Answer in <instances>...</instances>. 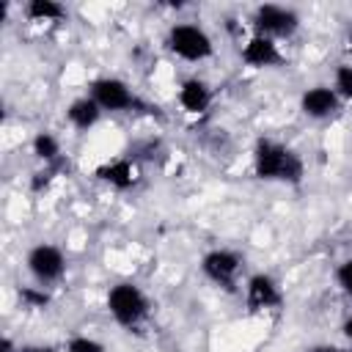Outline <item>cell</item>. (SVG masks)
<instances>
[{"label":"cell","instance_id":"3957f363","mask_svg":"<svg viewBox=\"0 0 352 352\" xmlns=\"http://www.w3.org/2000/svg\"><path fill=\"white\" fill-rule=\"evenodd\" d=\"M165 47L184 63H204L214 58V38L198 22H173L165 33Z\"/></svg>","mask_w":352,"mask_h":352},{"label":"cell","instance_id":"44dd1931","mask_svg":"<svg viewBox=\"0 0 352 352\" xmlns=\"http://www.w3.org/2000/svg\"><path fill=\"white\" fill-rule=\"evenodd\" d=\"M19 352H58L52 344H19Z\"/></svg>","mask_w":352,"mask_h":352},{"label":"cell","instance_id":"ffe728a7","mask_svg":"<svg viewBox=\"0 0 352 352\" xmlns=\"http://www.w3.org/2000/svg\"><path fill=\"white\" fill-rule=\"evenodd\" d=\"M52 168H55V165H52ZM52 168L44 165V170L33 173V179H30V190H33V192H44V190L52 184V179H55V176H52V173H55Z\"/></svg>","mask_w":352,"mask_h":352},{"label":"cell","instance_id":"ba28073f","mask_svg":"<svg viewBox=\"0 0 352 352\" xmlns=\"http://www.w3.org/2000/svg\"><path fill=\"white\" fill-rule=\"evenodd\" d=\"M245 305L250 311H275L283 305V289L270 272H253L242 283Z\"/></svg>","mask_w":352,"mask_h":352},{"label":"cell","instance_id":"603a6c76","mask_svg":"<svg viewBox=\"0 0 352 352\" xmlns=\"http://www.w3.org/2000/svg\"><path fill=\"white\" fill-rule=\"evenodd\" d=\"M0 352H19V346L11 341V336H3L0 338Z\"/></svg>","mask_w":352,"mask_h":352},{"label":"cell","instance_id":"d6986e66","mask_svg":"<svg viewBox=\"0 0 352 352\" xmlns=\"http://www.w3.org/2000/svg\"><path fill=\"white\" fill-rule=\"evenodd\" d=\"M333 278H336V286L352 300V258H344V261L336 267Z\"/></svg>","mask_w":352,"mask_h":352},{"label":"cell","instance_id":"52a82bcc","mask_svg":"<svg viewBox=\"0 0 352 352\" xmlns=\"http://www.w3.org/2000/svg\"><path fill=\"white\" fill-rule=\"evenodd\" d=\"M88 96H94V102L102 107V113H132L140 104V99L129 88V82L116 77V74H104V77L91 80Z\"/></svg>","mask_w":352,"mask_h":352},{"label":"cell","instance_id":"6da1fadb","mask_svg":"<svg viewBox=\"0 0 352 352\" xmlns=\"http://www.w3.org/2000/svg\"><path fill=\"white\" fill-rule=\"evenodd\" d=\"M250 162H253V176L261 182L300 184L305 176V160L300 157V151L275 138H258L253 143Z\"/></svg>","mask_w":352,"mask_h":352},{"label":"cell","instance_id":"5bb4252c","mask_svg":"<svg viewBox=\"0 0 352 352\" xmlns=\"http://www.w3.org/2000/svg\"><path fill=\"white\" fill-rule=\"evenodd\" d=\"M22 14L28 22H36V25H52V22H60L69 11L63 3L58 0H28L22 6Z\"/></svg>","mask_w":352,"mask_h":352},{"label":"cell","instance_id":"8992f818","mask_svg":"<svg viewBox=\"0 0 352 352\" xmlns=\"http://www.w3.org/2000/svg\"><path fill=\"white\" fill-rule=\"evenodd\" d=\"M300 14L297 8L292 6H280V3H261L253 8L250 14V28L253 33L258 36H267V38H275V41H283V38H292L297 30H300Z\"/></svg>","mask_w":352,"mask_h":352},{"label":"cell","instance_id":"277c9868","mask_svg":"<svg viewBox=\"0 0 352 352\" xmlns=\"http://www.w3.org/2000/svg\"><path fill=\"white\" fill-rule=\"evenodd\" d=\"M198 270L212 286L223 292H236L245 275V256L234 248H212L201 256Z\"/></svg>","mask_w":352,"mask_h":352},{"label":"cell","instance_id":"4fadbf2b","mask_svg":"<svg viewBox=\"0 0 352 352\" xmlns=\"http://www.w3.org/2000/svg\"><path fill=\"white\" fill-rule=\"evenodd\" d=\"M66 121H69V126L72 129H77V132H88V129H94L99 121H102V107L94 102V96H77V99H72L69 104H66Z\"/></svg>","mask_w":352,"mask_h":352},{"label":"cell","instance_id":"30bf717a","mask_svg":"<svg viewBox=\"0 0 352 352\" xmlns=\"http://www.w3.org/2000/svg\"><path fill=\"white\" fill-rule=\"evenodd\" d=\"M239 60L248 69H275L278 63H283L280 41L258 36V33H250L245 38V44L239 47Z\"/></svg>","mask_w":352,"mask_h":352},{"label":"cell","instance_id":"9c48e42d","mask_svg":"<svg viewBox=\"0 0 352 352\" xmlns=\"http://www.w3.org/2000/svg\"><path fill=\"white\" fill-rule=\"evenodd\" d=\"M341 96L327 82H316L300 94V113L311 121H327L341 110Z\"/></svg>","mask_w":352,"mask_h":352},{"label":"cell","instance_id":"e0dca14e","mask_svg":"<svg viewBox=\"0 0 352 352\" xmlns=\"http://www.w3.org/2000/svg\"><path fill=\"white\" fill-rule=\"evenodd\" d=\"M333 91L341 96V102H352V63H338L333 69Z\"/></svg>","mask_w":352,"mask_h":352},{"label":"cell","instance_id":"8fae6325","mask_svg":"<svg viewBox=\"0 0 352 352\" xmlns=\"http://www.w3.org/2000/svg\"><path fill=\"white\" fill-rule=\"evenodd\" d=\"M94 176L102 184H107L110 190L126 192V190H135L140 184V165H138L135 157H116V160L102 162Z\"/></svg>","mask_w":352,"mask_h":352},{"label":"cell","instance_id":"7402d4cb","mask_svg":"<svg viewBox=\"0 0 352 352\" xmlns=\"http://www.w3.org/2000/svg\"><path fill=\"white\" fill-rule=\"evenodd\" d=\"M341 336H344V341H346L349 349H352V314L344 316V322H341Z\"/></svg>","mask_w":352,"mask_h":352},{"label":"cell","instance_id":"cb8c5ba5","mask_svg":"<svg viewBox=\"0 0 352 352\" xmlns=\"http://www.w3.org/2000/svg\"><path fill=\"white\" fill-rule=\"evenodd\" d=\"M311 352H352V349H344V346H336V344H319Z\"/></svg>","mask_w":352,"mask_h":352},{"label":"cell","instance_id":"9a60e30c","mask_svg":"<svg viewBox=\"0 0 352 352\" xmlns=\"http://www.w3.org/2000/svg\"><path fill=\"white\" fill-rule=\"evenodd\" d=\"M30 151H33V157H36L38 162H44L47 168H52V165H58V160H60V154H63L60 138H58L55 132H50V129H38V132L30 138Z\"/></svg>","mask_w":352,"mask_h":352},{"label":"cell","instance_id":"7c38bea8","mask_svg":"<svg viewBox=\"0 0 352 352\" xmlns=\"http://www.w3.org/2000/svg\"><path fill=\"white\" fill-rule=\"evenodd\" d=\"M212 102H214V91H212V85H209L204 77H198V74L184 77V80L179 82V88H176V104H179L187 116H204V113L212 107Z\"/></svg>","mask_w":352,"mask_h":352},{"label":"cell","instance_id":"5b68a950","mask_svg":"<svg viewBox=\"0 0 352 352\" xmlns=\"http://www.w3.org/2000/svg\"><path fill=\"white\" fill-rule=\"evenodd\" d=\"M25 270H28V275H30L33 283H38L44 289H52V286H58L66 278L69 258H66V253L58 245H52V242H36L25 253Z\"/></svg>","mask_w":352,"mask_h":352},{"label":"cell","instance_id":"d4e9b609","mask_svg":"<svg viewBox=\"0 0 352 352\" xmlns=\"http://www.w3.org/2000/svg\"><path fill=\"white\" fill-rule=\"evenodd\" d=\"M344 50H346V55H352V25L346 28V36H344Z\"/></svg>","mask_w":352,"mask_h":352},{"label":"cell","instance_id":"7a4b0ae2","mask_svg":"<svg viewBox=\"0 0 352 352\" xmlns=\"http://www.w3.org/2000/svg\"><path fill=\"white\" fill-rule=\"evenodd\" d=\"M104 308L110 314V319L124 327V330H140L154 305H151V297L146 294V289L135 280H118L107 289V297H104Z\"/></svg>","mask_w":352,"mask_h":352},{"label":"cell","instance_id":"ac0fdd59","mask_svg":"<svg viewBox=\"0 0 352 352\" xmlns=\"http://www.w3.org/2000/svg\"><path fill=\"white\" fill-rule=\"evenodd\" d=\"M63 352H107V346L88 333H77L63 344Z\"/></svg>","mask_w":352,"mask_h":352},{"label":"cell","instance_id":"2e32d148","mask_svg":"<svg viewBox=\"0 0 352 352\" xmlns=\"http://www.w3.org/2000/svg\"><path fill=\"white\" fill-rule=\"evenodd\" d=\"M16 297H19V305L28 308V311H44L50 302H52V294L50 289L33 283V286H19L16 289Z\"/></svg>","mask_w":352,"mask_h":352}]
</instances>
